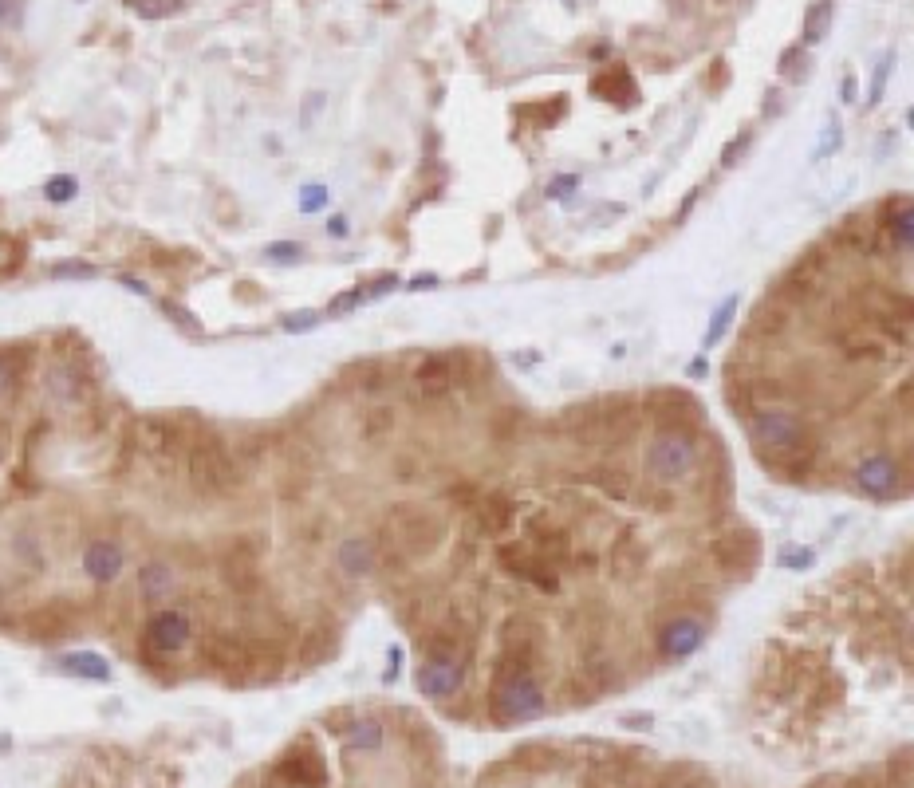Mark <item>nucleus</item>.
I'll return each mask as SVG.
<instances>
[{"label":"nucleus","mask_w":914,"mask_h":788,"mask_svg":"<svg viewBox=\"0 0 914 788\" xmlns=\"http://www.w3.org/2000/svg\"><path fill=\"white\" fill-rule=\"evenodd\" d=\"M398 288V276H379L375 284H367V300H375V296H387V292H394Z\"/></svg>","instance_id":"44"},{"label":"nucleus","mask_w":914,"mask_h":788,"mask_svg":"<svg viewBox=\"0 0 914 788\" xmlns=\"http://www.w3.org/2000/svg\"><path fill=\"white\" fill-rule=\"evenodd\" d=\"M461 686V662L457 658H426L418 670V690L426 698H450Z\"/></svg>","instance_id":"14"},{"label":"nucleus","mask_w":914,"mask_h":788,"mask_svg":"<svg viewBox=\"0 0 914 788\" xmlns=\"http://www.w3.org/2000/svg\"><path fill=\"white\" fill-rule=\"evenodd\" d=\"M745 150H749V134H737V138L721 150V166H737V158H741Z\"/></svg>","instance_id":"38"},{"label":"nucleus","mask_w":914,"mask_h":788,"mask_svg":"<svg viewBox=\"0 0 914 788\" xmlns=\"http://www.w3.org/2000/svg\"><path fill=\"white\" fill-rule=\"evenodd\" d=\"M75 178H67V174H56L48 186H44V194H48V201H56V205H64V201H71L75 197Z\"/></svg>","instance_id":"34"},{"label":"nucleus","mask_w":914,"mask_h":788,"mask_svg":"<svg viewBox=\"0 0 914 788\" xmlns=\"http://www.w3.org/2000/svg\"><path fill=\"white\" fill-rule=\"evenodd\" d=\"M138 591H142V599L146 603H162L170 591H174V572L166 568V564H142V572H138Z\"/></svg>","instance_id":"24"},{"label":"nucleus","mask_w":914,"mask_h":788,"mask_svg":"<svg viewBox=\"0 0 914 788\" xmlns=\"http://www.w3.org/2000/svg\"><path fill=\"white\" fill-rule=\"evenodd\" d=\"M777 71H781L788 83H800L804 75H808V52L796 44V48H784L781 52V64H777Z\"/></svg>","instance_id":"31"},{"label":"nucleus","mask_w":914,"mask_h":788,"mask_svg":"<svg viewBox=\"0 0 914 788\" xmlns=\"http://www.w3.org/2000/svg\"><path fill=\"white\" fill-rule=\"evenodd\" d=\"M418 387L426 394H446L454 387V359L450 355H434L418 367Z\"/></svg>","instance_id":"22"},{"label":"nucleus","mask_w":914,"mask_h":788,"mask_svg":"<svg viewBox=\"0 0 914 788\" xmlns=\"http://www.w3.org/2000/svg\"><path fill=\"white\" fill-rule=\"evenodd\" d=\"M280 785H292V788H324V761L312 753V749H292L276 773H272Z\"/></svg>","instance_id":"9"},{"label":"nucleus","mask_w":914,"mask_h":788,"mask_svg":"<svg viewBox=\"0 0 914 788\" xmlns=\"http://www.w3.org/2000/svg\"><path fill=\"white\" fill-rule=\"evenodd\" d=\"M883 229H887L891 245H895L903 257H911V245H914V205H911V197L903 194L899 201H891V205H887V221H883Z\"/></svg>","instance_id":"19"},{"label":"nucleus","mask_w":914,"mask_h":788,"mask_svg":"<svg viewBox=\"0 0 914 788\" xmlns=\"http://www.w3.org/2000/svg\"><path fill=\"white\" fill-rule=\"evenodd\" d=\"M737 308H741V296H729V300L721 304L718 316L710 320V328L702 335V347H718L721 339H725V331H729V324H733V316H737Z\"/></svg>","instance_id":"28"},{"label":"nucleus","mask_w":914,"mask_h":788,"mask_svg":"<svg viewBox=\"0 0 914 788\" xmlns=\"http://www.w3.org/2000/svg\"><path fill=\"white\" fill-rule=\"evenodd\" d=\"M0 595H4V588H0Z\"/></svg>","instance_id":"51"},{"label":"nucleus","mask_w":914,"mask_h":788,"mask_svg":"<svg viewBox=\"0 0 914 788\" xmlns=\"http://www.w3.org/2000/svg\"><path fill=\"white\" fill-rule=\"evenodd\" d=\"M52 276L56 280H91V276H99V268L95 264L67 261V264H52Z\"/></svg>","instance_id":"33"},{"label":"nucleus","mask_w":914,"mask_h":788,"mask_svg":"<svg viewBox=\"0 0 914 788\" xmlns=\"http://www.w3.org/2000/svg\"><path fill=\"white\" fill-rule=\"evenodd\" d=\"M383 725L375 722V718H363V722H355L351 729H347V745L351 749H363V753H375V749H383Z\"/></svg>","instance_id":"27"},{"label":"nucleus","mask_w":914,"mask_h":788,"mask_svg":"<svg viewBox=\"0 0 914 788\" xmlns=\"http://www.w3.org/2000/svg\"><path fill=\"white\" fill-rule=\"evenodd\" d=\"M28 631H32L36 643H56V639H64L67 631H71V615H67L60 603L36 607V611L28 615Z\"/></svg>","instance_id":"20"},{"label":"nucleus","mask_w":914,"mask_h":788,"mask_svg":"<svg viewBox=\"0 0 914 788\" xmlns=\"http://www.w3.org/2000/svg\"><path fill=\"white\" fill-rule=\"evenodd\" d=\"M186 639H190V619H186L182 611H158V615L146 623V643H150L154 651H162V655L182 651Z\"/></svg>","instance_id":"11"},{"label":"nucleus","mask_w":914,"mask_h":788,"mask_svg":"<svg viewBox=\"0 0 914 788\" xmlns=\"http://www.w3.org/2000/svg\"><path fill=\"white\" fill-rule=\"evenodd\" d=\"M477 513H481V525L489 528V532H501L505 525H513V505H509L501 493H489V497L477 505Z\"/></svg>","instance_id":"26"},{"label":"nucleus","mask_w":914,"mask_h":788,"mask_svg":"<svg viewBox=\"0 0 914 788\" xmlns=\"http://www.w3.org/2000/svg\"><path fill=\"white\" fill-rule=\"evenodd\" d=\"M832 20H836V0H816V4L804 12V36H800V48L820 44V40L828 36Z\"/></svg>","instance_id":"23"},{"label":"nucleus","mask_w":914,"mask_h":788,"mask_svg":"<svg viewBox=\"0 0 914 788\" xmlns=\"http://www.w3.org/2000/svg\"><path fill=\"white\" fill-rule=\"evenodd\" d=\"M694 461H698L694 442L686 434H678V430L654 434L651 446H647V473H651L654 481H662V485H674V481L690 477Z\"/></svg>","instance_id":"3"},{"label":"nucleus","mask_w":914,"mask_h":788,"mask_svg":"<svg viewBox=\"0 0 914 788\" xmlns=\"http://www.w3.org/2000/svg\"><path fill=\"white\" fill-rule=\"evenodd\" d=\"M67 674H79V678H95V682H107L111 678V666L103 655H91V651H79V655H64L60 658Z\"/></svg>","instance_id":"25"},{"label":"nucleus","mask_w":914,"mask_h":788,"mask_svg":"<svg viewBox=\"0 0 914 788\" xmlns=\"http://www.w3.org/2000/svg\"><path fill=\"white\" fill-rule=\"evenodd\" d=\"M647 418L666 426V430H678V426H694L702 418V406H698L694 394L682 391V387H658V391L647 394Z\"/></svg>","instance_id":"7"},{"label":"nucleus","mask_w":914,"mask_h":788,"mask_svg":"<svg viewBox=\"0 0 914 788\" xmlns=\"http://www.w3.org/2000/svg\"><path fill=\"white\" fill-rule=\"evenodd\" d=\"M190 481L205 497H225L241 485V469L233 461V450L217 438H201L190 450Z\"/></svg>","instance_id":"2"},{"label":"nucleus","mask_w":914,"mask_h":788,"mask_svg":"<svg viewBox=\"0 0 914 788\" xmlns=\"http://www.w3.org/2000/svg\"><path fill=\"white\" fill-rule=\"evenodd\" d=\"M591 91L599 99H607V103H619V107H635L639 103V87H635V79H631L627 67H611V71L595 75L591 79Z\"/></svg>","instance_id":"18"},{"label":"nucleus","mask_w":914,"mask_h":788,"mask_svg":"<svg viewBox=\"0 0 914 788\" xmlns=\"http://www.w3.org/2000/svg\"><path fill=\"white\" fill-rule=\"evenodd\" d=\"M48 387H52V394H56L60 402H75V398H79V375H75V367L60 363V367L48 375Z\"/></svg>","instance_id":"30"},{"label":"nucleus","mask_w":914,"mask_h":788,"mask_svg":"<svg viewBox=\"0 0 914 788\" xmlns=\"http://www.w3.org/2000/svg\"><path fill=\"white\" fill-rule=\"evenodd\" d=\"M855 481H859V489L871 493V497H891V493L899 489V481H903V469L895 465V458L875 454V458H867L859 469H855Z\"/></svg>","instance_id":"13"},{"label":"nucleus","mask_w":914,"mask_h":788,"mask_svg":"<svg viewBox=\"0 0 914 788\" xmlns=\"http://www.w3.org/2000/svg\"><path fill=\"white\" fill-rule=\"evenodd\" d=\"M859 308L867 320L883 324L891 335H903V343L911 339V300L891 292V288H863L859 292Z\"/></svg>","instance_id":"6"},{"label":"nucleus","mask_w":914,"mask_h":788,"mask_svg":"<svg viewBox=\"0 0 914 788\" xmlns=\"http://www.w3.org/2000/svg\"><path fill=\"white\" fill-rule=\"evenodd\" d=\"M375 544H367V540H343L339 544V568L347 572V576H371L375 572Z\"/></svg>","instance_id":"21"},{"label":"nucleus","mask_w":914,"mask_h":788,"mask_svg":"<svg viewBox=\"0 0 914 788\" xmlns=\"http://www.w3.org/2000/svg\"><path fill=\"white\" fill-rule=\"evenodd\" d=\"M836 146H840V123L828 119V123H824V138H820V146H816V158H828Z\"/></svg>","instance_id":"36"},{"label":"nucleus","mask_w":914,"mask_h":788,"mask_svg":"<svg viewBox=\"0 0 914 788\" xmlns=\"http://www.w3.org/2000/svg\"><path fill=\"white\" fill-rule=\"evenodd\" d=\"M83 572H87L91 580H99V584H111V580L123 572V548H119L115 540H95V544H87V552H83Z\"/></svg>","instance_id":"16"},{"label":"nucleus","mask_w":914,"mask_h":788,"mask_svg":"<svg viewBox=\"0 0 914 788\" xmlns=\"http://www.w3.org/2000/svg\"><path fill=\"white\" fill-rule=\"evenodd\" d=\"M544 690L532 674H505L497 682V694H493V710L505 718V722H532L544 714Z\"/></svg>","instance_id":"4"},{"label":"nucleus","mask_w":914,"mask_h":788,"mask_svg":"<svg viewBox=\"0 0 914 788\" xmlns=\"http://www.w3.org/2000/svg\"><path fill=\"white\" fill-rule=\"evenodd\" d=\"M12 387H16V367H12L8 355H0V398L12 391Z\"/></svg>","instance_id":"43"},{"label":"nucleus","mask_w":914,"mask_h":788,"mask_svg":"<svg viewBox=\"0 0 914 788\" xmlns=\"http://www.w3.org/2000/svg\"><path fill=\"white\" fill-rule=\"evenodd\" d=\"M749 430H753V442L761 450H773L777 458L781 454H804L800 450L804 446V426L792 414H784V410H757L753 422H749Z\"/></svg>","instance_id":"5"},{"label":"nucleus","mask_w":914,"mask_h":788,"mask_svg":"<svg viewBox=\"0 0 914 788\" xmlns=\"http://www.w3.org/2000/svg\"><path fill=\"white\" fill-rule=\"evenodd\" d=\"M205 662L213 666V670H221V674H241V670H249L253 666V647L241 639V635H213L209 643H205Z\"/></svg>","instance_id":"10"},{"label":"nucleus","mask_w":914,"mask_h":788,"mask_svg":"<svg viewBox=\"0 0 914 788\" xmlns=\"http://www.w3.org/2000/svg\"><path fill=\"white\" fill-rule=\"evenodd\" d=\"M320 324V316L316 312H296V316H284V328L288 331H312Z\"/></svg>","instance_id":"40"},{"label":"nucleus","mask_w":914,"mask_h":788,"mask_svg":"<svg viewBox=\"0 0 914 788\" xmlns=\"http://www.w3.org/2000/svg\"><path fill=\"white\" fill-rule=\"evenodd\" d=\"M20 20H24V0H0V24L20 28Z\"/></svg>","instance_id":"37"},{"label":"nucleus","mask_w":914,"mask_h":788,"mask_svg":"<svg viewBox=\"0 0 914 788\" xmlns=\"http://www.w3.org/2000/svg\"><path fill=\"white\" fill-rule=\"evenodd\" d=\"M702 643H706V627H702L698 619H690V615H678V619H674V623H666V627H662V635H658V651H662L666 658L694 655Z\"/></svg>","instance_id":"12"},{"label":"nucleus","mask_w":914,"mask_h":788,"mask_svg":"<svg viewBox=\"0 0 914 788\" xmlns=\"http://www.w3.org/2000/svg\"><path fill=\"white\" fill-rule=\"evenodd\" d=\"M127 8L138 12L142 20H166V16H178L186 8V0H127Z\"/></svg>","instance_id":"29"},{"label":"nucleus","mask_w":914,"mask_h":788,"mask_svg":"<svg viewBox=\"0 0 914 788\" xmlns=\"http://www.w3.org/2000/svg\"><path fill=\"white\" fill-rule=\"evenodd\" d=\"M714 556H718V564L729 572V576H745V572H753L757 568V556H761V548H757V536H729V540H721L718 548H714Z\"/></svg>","instance_id":"15"},{"label":"nucleus","mask_w":914,"mask_h":788,"mask_svg":"<svg viewBox=\"0 0 914 788\" xmlns=\"http://www.w3.org/2000/svg\"><path fill=\"white\" fill-rule=\"evenodd\" d=\"M300 205H304V213H316V209H324V205H327V190H324V186H308Z\"/></svg>","instance_id":"41"},{"label":"nucleus","mask_w":914,"mask_h":788,"mask_svg":"<svg viewBox=\"0 0 914 788\" xmlns=\"http://www.w3.org/2000/svg\"><path fill=\"white\" fill-rule=\"evenodd\" d=\"M568 190H576V178H560L556 186H548V194H568Z\"/></svg>","instance_id":"46"},{"label":"nucleus","mask_w":914,"mask_h":788,"mask_svg":"<svg viewBox=\"0 0 914 788\" xmlns=\"http://www.w3.org/2000/svg\"><path fill=\"white\" fill-rule=\"evenodd\" d=\"M536 651H540V631L532 627V623H524V619H513L509 627H505V635H501V678L505 674H528L532 670V662H536Z\"/></svg>","instance_id":"8"},{"label":"nucleus","mask_w":914,"mask_h":788,"mask_svg":"<svg viewBox=\"0 0 914 788\" xmlns=\"http://www.w3.org/2000/svg\"><path fill=\"white\" fill-rule=\"evenodd\" d=\"M434 284H438V276H414V280H410L414 292H418V288H434Z\"/></svg>","instance_id":"48"},{"label":"nucleus","mask_w":914,"mask_h":788,"mask_svg":"<svg viewBox=\"0 0 914 788\" xmlns=\"http://www.w3.org/2000/svg\"><path fill=\"white\" fill-rule=\"evenodd\" d=\"M844 103H855V79H844Z\"/></svg>","instance_id":"49"},{"label":"nucleus","mask_w":914,"mask_h":788,"mask_svg":"<svg viewBox=\"0 0 914 788\" xmlns=\"http://www.w3.org/2000/svg\"><path fill=\"white\" fill-rule=\"evenodd\" d=\"M383 536H387L391 552H398L402 560H422L446 540V521L434 509L402 505V509H391V517L383 521Z\"/></svg>","instance_id":"1"},{"label":"nucleus","mask_w":914,"mask_h":788,"mask_svg":"<svg viewBox=\"0 0 914 788\" xmlns=\"http://www.w3.org/2000/svg\"><path fill=\"white\" fill-rule=\"evenodd\" d=\"M812 552L808 548H800V552H781V568H812Z\"/></svg>","instance_id":"42"},{"label":"nucleus","mask_w":914,"mask_h":788,"mask_svg":"<svg viewBox=\"0 0 914 788\" xmlns=\"http://www.w3.org/2000/svg\"><path fill=\"white\" fill-rule=\"evenodd\" d=\"M623 725H635V729H651V718H623Z\"/></svg>","instance_id":"50"},{"label":"nucleus","mask_w":914,"mask_h":788,"mask_svg":"<svg viewBox=\"0 0 914 788\" xmlns=\"http://www.w3.org/2000/svg\"><path fill=\"white\" fill-rule=\"evenodd\" d=\"M891 67H895V56H883L879 60V67H875V75H871V91H867V107H875L879 99H883V91H887V79H891Z\"/></svg>","instance_id":"32"},{"label":"nucleus","mask_w":914,"mask_h":788,"mask_svg":"<svg viewBox=\"0 0 914 788\" xmlns=\"http://www.w3.org/2000/svg\"><path fill=\"white\" fill-rule=\"evenodd\" d=\"M166 312H170V316H174V320H178V324H182L186 331H197V320L190 316V312H186V308H178V304H166Z\"/></svg>","instance_id":"45"},{"label":"nucleus","mask_w":914,"mask_h":788,"mask_svg":"<svg viewBox=\"0 0 914 788\" xmlns=\"http://www.w3.org/2000/svg\"><path fill=\"white\" fill-rule=\"evenodd\" d=\"M327 233H331V237H347V221H343V217H331Z\"/></svg>","instance_id":"47"},{"label":"nucleus","mask_w":914,"mask_h":788,"mask_svg":"<svg viewBox=\"0 0 914 788\" xmlns=\"http://www.w3.org/2000/svg\"><path fill=\"white\" fill-rule=\"evenodd\" d=\"M296 257H304V249H300V245H292V241L268 245V261H296Z\"/></svg>","instance_id":"39"},{"label":"nucleus","mask_w":914,"mask_h":788,"mask_svg":"<svg viewBox=\"0 0 914 788\" xmlns=\"http://www.w3.org/2000/svg\"><path fill=\"white\" fill-rule=\"evenodd\" d=\"M501 560H505V568H513L524 580H532V584H540V588L548 591L556 588V568L540 552H532V548H505Z\"/></svg>","instance_id":"17"},{"label":"nucleus","mask_w":914,"mask_h":788,"mask_svg":"<svg viewBox=\"0 0 914 788\" xmlns=\"http://www.w3.org/2000/svg\"><path fill=\"white\" fill-rule=\"evenodd\" d=\"M363 300H367V288H351V292H343L339 300H331V308H327V312H331V316H343V312H351V308H355V304H363Z\"/></svg>","instance_id":"35"}]
</instances>
